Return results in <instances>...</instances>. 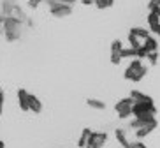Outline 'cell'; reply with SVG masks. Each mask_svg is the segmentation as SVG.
Returning a JSON list of instances; mask_svg holds the SVG:
<instances>
[{
    "instance_id": "1",
    "label": "cell",
    "mask_w": 160,
    "mask_h": 148,
    "mask_svg": "<svg viewBox=\"0 0 160 148\" xmlns=\"http://www.w3.org/2000/svg\"><path fill=\"white\" fill-rule=\"evenodd\" d=\"M146 74H148V67L142 64L141 58H132L128 67L125 69V74H123V76H125V79H128V81L139 83L142 78H146Z\"/></svg>"
},
{
    "instance_id": "2",
    "label": "cell",
    "mask_w": 160,
    "mask_h": 148,
    "mask_svg": "<svg viewBox=\"0 0 160 148\" xmlns=\"http://www.w3.org/2000/svg\"><path fill=\"white\" fill-rule=\"evenodd\" d=\"M19 27L21 21L14 16H7L4 18V28H5V39L9 43H14L16 39H19Z\"/></svg>"
},
{
    "instance_id": "3",
    "label": "cell",
    "mask_w": 160,
    "mask_h": 148,
    "mask_svg": "<svg viewBox=\"0 0 160 148\" xmlns=\"http://www.w3.org/2000/svg\"><path fill=\"white\" fill-rule=\"evenodd\" d=\"M134 104H136V102H134L130 97H123V99L118 100L116 104H114V111H116L118 118H120V120H125V118H128V116L134 115V111H132Z\"/></svg>"
},
{
    "instance_id": "4",
    "label": "cell",
    "mask_w": 160,
    "mask_h": 148,
    "mask_svg": "<svg viewBox=\"0 0 160 148\" xmlns=\"http://www.w3.org/2000/svg\"><path fill=\"white\" fill-rule=\"evenodd\" d=\"M108 132H102V130H99V132H92V136H90L88 139V145H86L85 148H102L104 145L108 143Z\"/></svg>"
},
{
    "instance_id": "5",
    "label": "cell",
    "mask_w": 160,
    "mask_h": 148,
    "mask_svg": "<svg viewBox=\"0 0 160 148\" xmlns=\"http://www.w3.org/2000/svg\"><path fill=\"white\" fill-rule=\"evenodd\" d=\"M134 116H142V115H157V106L148 104V102H136L134 108Z\"/></svg>"
},
{
    "instance_id": "6",
    "label": "cell",
    "mask_w": 160,
    "mask_h": 148,
    "mask_svg": "<svg viewBox=\"0 0 160 148\" xmlns=\"http://www.w3.org/2000/svg\"><path fill=\"white\" fill-rule=\"evenodd\" d=\"M49 13H51L55 18H65V16H71L72 14V5H67V4H53L49 7Z\"/></svg>"
},
{
    "instance_id": "7",
    "label": "cell",
    "mask_w": 160,
    "mask_h": 148,
    "mask_svg": "<svg viewBox=\"0 0 160 148\" xmlns=\"http://www.w3.org/2000/svg\"><path fill=\"white\" fill-rule=\"evenodd\" d=\"M122 49H123V44L120 39H114L113 43H111V64L114 65H120L122 64Z\"/></svg>"
},
{
    "instance_id": "8",
    "label": "cell",
    "mask_w": 160,
    "mask_h": 148,
    "mask_svg": "<svg viewBox=\"0 0 160 148\" xmlns=\"http://www.w3.org/2000/svg\"><path fill=\"white\" fill-rule=\"evenodd\" d=\"M157 125H158V122L153 120V122H150L148 125H144V127H141V129H137L136 130V138L137 139H144L146 136H150V134L157 129Z\"/></svg>"
},
{
    "instance_id": "9",
    "label": "cell",
    "mask_w": 160,
    "mask_h": 148,
    "mask_svg": "<svg viewBox=\"0 0 160 148\" xmlns=\"http://www.w3.org/2000/svg\"><path fill=\"white\" fill-rule=\"evenodd\" d=\"M28 97H30V92H27L25 88H19L18 90V104H19V110L21 111H30Z\"/></svg>"
},
{
    "instance_id": "10",
    "label": "cell",
    "mask_w": 160,
    "mask_h": 148,
    "mask_svg": "<svg viewBox=\"0 0 160 148\" xmlns=\"http://www.w3.org/2000/svg\"><path fill=\"white\" fill-rule=\"evenodd\" d=\"M128 97H130L134 102H148V104H155L153 99H151L150 95H146L144 92H141V90H132Z\"/></svg>"
},
{
    "instance_id": "11",
    "label": "cell",
    "mask_w": 160,
    "mask_h": 148,
    "mask_svg": "<svg viewBox=\"0 0 160 148\" xmlns=\"http://www.w3.org/2000/svg\"><path fill=\"white\" fill-rule=\"evenodd\" d=\"M28 108H30V111H32V113L39 115V113L42 111V102L39 100V97H37V95L30 94V97H28Z\"/></svg>"
},
{
    "instance_id": "12",
    "label": "cell",
    "mask_w": 160,
    "mask_h": 148,
    "mask_svg": "<svg viewBox=\"0 0 160 148\" xmlns=\"http://www.w3.org/2000/svg\"><path fill=\"white\" fill-rule=\"evenodd\" d=\"M148 27L153 33H157V30L160 28V16L153 11H150V14H148Z\"/></svg>"
},
{
    "instance_id": "13",
    "label": "cell",
    "mask_w": 160,
    "mask_h": 148,
    "mask_svg": "<svg viewBox=\"0 0 160 148\" xmlns=\"http://www.w3.org/2000/svg\"><path fill=\"white\" fill-rule=\"evenodd\" d=\"M114 138H116V141L120 145H122L123 148H130V141H128V138H127V132H125V130L123 129H116L114 130Z\"/></svg>"
},
{
    "instance_id": "14",
    "label": "cell",
    "mask_w": 160,
    "mask_h": 148,
    "mask_svg": "<svg viewBox=\"0 0 160 148\" xmlns=\"http://www.w3.org/2000/svg\"><path fill=\"white\" fill-rule=\"evenodd\" d=\"M2 14H4V18H7V16H12L16 11V5L12 4V0H2Z\"/></svg>"
},
{
    "instance_id": "15",
    "label": "cell",
    "mask_w": 160,
    "mask_h": 148,
    "mask_svg": "<svg viewBox=\"0 0 160 148\" xmlns=\"http://www.w3.org/2000/svg\"><path fill=\"white\" fill-rule=\"evenodd\" d=\"M142 48H144L146 53H151V51H158V43H157V39L153 35L146 39L144 43H142Z\"/></svg>"
},
{
    "instance_id": "16",
    "label": "cell",
    "mask_w": 160,
    "mask_h": 148,
    "mask_svg": "<svg viewBox=\"0 0 160 148\" xmlns=\"http://www.w3.org/2000/svg\"><path fill=\"white\" fill-rule=\"evenodd\" d=\"M128 33H130V35H136L137 39H141L142 43L150 37V32H148L146 28H141V27H134V28H130V32H128Z\"/></svg>"
},
{
    "instance_id": "17",
    "label": "cell",
    "mask_w": 160,
    "mask_h": 148,
    "mask_svg": "<svg viewBox=\"0 0 160 148\" xmlns=\"http://www.w3.org/2000/svg\"><path fill=\"white\" fill-rule=\"evenodd\" d=\"M92 132H93V130H90L88 127H85V129L81 130V136H79V139H78V146L85 148L86 145H88V139H90V136H92Z\"/></svg>"
},
{
    "instance_id": "18",
    "label": "cell",
    "mask_w": 160,
    "mask_h": 148,
    "mask_svg": "<svg viewBox=\"0 0 160 148\" xmlns=\"http://www.w3.org/2000/svg\"><path fill=\"white\" fill-rule=\"evenodd\" d=\"M86 104H88L92 110H99V111L106 110V102L100 100V99H93V97H90V99H86Z\"/></svg>"
},
{
    "instance_id": "19",
    "label": "cell",
    "mask_w": 160,
    "mask_h": 148,
    "mask_svg": "<svg viewBox=\"0 0 160 148\" xmlns=\"http://www.w3.org/2000/svg\"><path fill=\"white\" fill-rule=\"evenodd\" d=\"M122 58H137V49L136 48H123Z\"/></svg>"
},
{
    "instance_id": "20",
    "label": "cell",
    "mask_w": 160,
    "mask_h": 148,
    "mask_svg": "<svg viewBox=\"0 0 160 148\" xmlns=\"http://www.w3.org/2000/svg\"><path fill=\"white\" fill-rule=\"evenodd\" d=\"M128 43H130V48H141L142 46V41L141 39H137L136 35H130V33H128Z\"/></svg>"
},
{
    "instance_id": "21",
    "label": "cell",
    "mask_w": 160,
    "mask_h": 148,
    "mask_svg": "<svg viewBox=\"0 0 160 148\" xmlns=\"http://www.w3.org/2000/svg\"><path fill=\"white\" fill-rule=\"evenodd\" d=\"M146 60L151 64V65H155L157 64V60H158V51H151V53H148L146 55Z\"/></svg>"
},
{
    "instance_id": "22",
    "label": "cell",
    "mask_w": 160,
    "mask_h": 148,
    "mask_svg": "<svg viewBox=\"0 0 160 148\" xmlns=\"http://www.w3.org/2000/svg\"><path fill=\"white\" fill-rule=\"evenodd\" d=\"M157 7H160V0H150V4H148V9H150V11H155Z\"/></svg>"
},
{
    "instance_id": "23",
    "label": "cell",
    "mask_w": 160,
    "mask_h": 148,
    "mask_svg": "<svg viewBox=\"0 0 160 148\" xmlns=\"http://www.w3.org/2000/svg\"><path fill=\"white\" fill-rule=\"evenodd\" d=\"M41 2H42V0H28V7L30 9H37Z\"/></svg>"
},
{
    "instance_id": "24",
    "label": "cell",
    "mask_w": 160,
    "mask_h": 148,
    "mask_svg": "<svg viewBox=\"0 0 160 148\" xmlns=\"http://www.w3.org/2000/svg\"><path fill=\"white\" fill-rule=\"evenodd\" d=\"M4 100H5V92L0 88V111H4Z\"/></svg>"
},
{
    "instance_id": "25",
    "label": "cell",
    "mask_w": 160,
    "mask_h": 148,
    "mask_svg": "<svg viewBox=\"0 0 160 148\" xmlns=\"http://www.w3.org/2000/svg\"><path fill=\"white\" fill-rule=\"evenodd\" d=\"M130 148H148L144 143H141V141H134V143L130 145Z\"/></svg>"
},
{
    "instance_id": "26",
    "label": "cell",
    "mask_w": 160,
    "mask_h": 148,
    "mask_svg": "<svg viewBox=\"0 0 160 148\" xmlns=\"http://www.w3.org/2000/svg\"><path fill=\"white\" fill-rule=\"evenodd\" d=\"M95 5H97L99 9H108V7H106V0H95Z\"/></svg>"
},
{
    "instance_id": "27",
    "label": "cell",
    "mask_w": 160,
    "mask_h": 148,
    "mask_svg": "<svg viewBox=\"0 0 160 148\" xmlns=\"http://www.w3.org/2000/svg\"><path fill=\"white\" fill-rule=\"evenodd\" d=\"M57 2H60V4H67V5H74L78 0H57Z\"/></svg>"
},
{
    "instance_id": "28",
    "label": "cell",
    "mask_w": 160,
    "mask_h": 148,
    "mask_svg": "<svg viewBox=\"0 0 160 148\" xmlns=\"http://www.w3.org/2000/svg\"><path fill=\"white\" fill-rule=\"evenodd\" d=\"M81 4H85V5H92V4H95V0H79Z\"/></svg>"
},
{
    "instance_id": "29",
    "label": "cell",
    "mask_w": 160,
    "mask_h": 148,
    "mask_svg": "<svg viewBox=\"0 0 160 148\" xmlns=\"http://www.w3.org/2000/svg\"><path fill=\"white\" fill-rule=\"evenodd\" d=\"M42 2H46V4H48V7H51L53 4H57V0H42Z\"/></svg>"
},
{
    "instance_id": "30",
    "label": "cell",
    "mask_w": 160,
    "mask_h": 148,
    "mask_svg": "<svg viewBox=\"0 0 160 148\" xmlns=\"http://www.w3.org/2000/svg\"><path fill=\"white\" fill-rule=\"evenodd\" d=\"M114 4V0H106V7H111Z\"/></svg>"
},
{
    "instance_id": "31",
    "label": "cell",
    "mask_w": 160,
    "mask_h": 148,
    "mask_svg": "<svg viewBox=\"0 0 160 148\" xmlns=\"http://www.w3.org/2000/svg\"><path fill=\"white\" fill-rule=\"evenodd\" d=\"M0 148H5V143L2 141V139H0Z\"/></svg>"
},
{
    "instance_id": "32",
    "label": "cell",
    "mask_w": 160,
    "mask_h": 148,
    "mask_svg": "<svg viewBox=\"0 0 160 148\" xmlns=\"http://www.w3.org/2000/svg\"><path fill=\"white\" fill-rule=\"evenodd\" d=\"M153 13H157V14H158V16H160V7H157V9H155V11H153Z\"/></svg>"
},
{
    "instance_id": "33",
    "label": "cell",
    "mask_w": 160,
    "mask_h": 148,
    "mask_svg": "<svg viewBox=\"0 0 160 148\" xmlns=\"http://www.w3.org/2000/svg\"><path fill=\"white\" fill-rule=\"evenodd\" d=\"M0 115H2V111H0Z\"/></svg>"
}]
</instances>
